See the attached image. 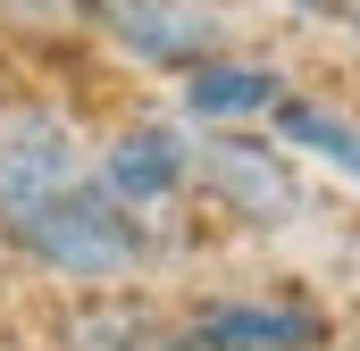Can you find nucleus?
I'll use <instances>...</instances> for the list:
<instances>
[{"label":"nucleus","mask_w":360,"mask_h":351,"mask_svg":"<svg viewBox=\"0 0 360 351\" xmlns=\"http://www.w3.org/2000/svg\"><path fill=\"white\" fill-rule=\"evenodd\" d=\"M168 318L184 351H335L344 335L335 293L276 267H193L168 284Z\"/></svg>","instance_id":"f257e3e1"},{"label":"nucleus","mask_w":360,"mask_h":351,"mask_svg":"<svg viewBox=\"0 0 360 351\" xmlns=\"http://www.w3.org/2000/svg\"><path fill=\"white\" fill-rule=\"evenodd\" d=\"M310 168L276 143L269 126H235V134H201L193 151V218L210 226L218 251H269L285 234L310 226Z\"/></svg>","instance_id":"f03ea898"},{"label":"nucleus","mask_w":360,"mask_h":351,"mask_svg":"<svg viewBox=\"0 0 360 351\" xmlns=\"http://www.w3.org/2000/svg\"><path fill=\"white\" fill-rule=\"evenodd\" d=\"M92 184V126L51 84H0V243Z\"/></svg>","instance_id":"7ed1b4c3"},{"label":"nucleus","mask_w":360,"mask_h":351,"mask_svg":"<svg viewBox=\"0 0 360 351\" xmlns=\"http://www.w3.org/2000/svg\"><path fill=\"white\" fill-rule=\"evenodd\" d=\"M193 151H201V134L176 109H126L92 134V184L117 209L168 226V218L193 209Z\"/></svg>","instance_id":"20e7f679"},{"label":"nucleus","mask_w":360,"mask_h":351,"mask_svg":"<svg viewBox=\"0 0 360 351\" xmlns=\"http://www.w3.org/2000/svg\"><path fill=\"white\" fill-rule=\"evenodd\" d=\"M84 34L134 76H160L176 84L184 67L218 59L235 42V17L218 0H92L84 8Z\"/></svg>","instance_id":"39448f33"},{"label":"nucleus","mask_w":360,"mask_h":351,"mask_svg":"<svg viewBox=\"0 0 360 351\" xmlns=\"http://www.w3.org/2000/svg\"><path fill=\"white\" fill-rule=\"evenodd\" d=\"M42 351H184L168 318V284L59 293L42 301Z\"/></svg>","instance_id":"423d86ee"},{"label":"nucleus","mask_w":360,"mask_h":351,"mask_svg":"<svg viewBox=\"0 0 360 351\" xmlns=\"http://www.w3.org/2000/svg\"><path fill=\"white\" fill-rule=\"evenodd\" d=\"M285 92H293V76L276 67L269 51L226 42L218 59H201V67H184V76H176L168 109H176L193 134H235V126H269Z\"/></svg>","instance_id":"0eeeda50"},{"label":"nucleus","mask_w":360,"mask_h":351,"mask_svg":"<svg viewBox=\"0 0 360 351\" xmlns=\"http://www.w3.org/2000/svg\"><path fill=\"white\" fill-rule=\"evenodd\" d=\"M269 134L302 159V168H327L335 184L360 192V109H344L335 92H302V84H293L285 100H276Z\"/></svg>","instance_id":"6e6552de"},{"label":"nucleus","mask_w":360,"mask_h":351,"mask_svg":"<svg viewBox=\"0 0 360 351\" xmlns=\"http://www.w3.org/2000/svg\"><path fill=\"white\" fill-rule=\"evenodd\" d=\"M84 8L92 0H0V17L17 34H84Z\"/></svg>","instance_id":"1a4fd4ad"},{"label":"nucleus","mask_w":360,"mask_h":351,"mask_svg":"<svg viewBox=\"0 0 360 351\" xmlns=\"http://www.w3.org/2000/svg\"><path fill=\"white\" fill-rule=\"evenodd\" d=\"M276 8H285L293 25H352L360 0H276Z\"/></svg>","instance_id":"9d476101"},{"label":"nucleus","mask_w":360,"mask_h":351,"mask_svg":"<svg viewBox=\"0 0 360 351\" xmlns=\"http://www.w3.org/2000/svg\"><path fill=\"white\" fill-rule=\"evenodd\" d=\"M335 351H360V318H344V335H335Z\"/></svg>","instance_id":"9b49d317"},{"label":"nucleus","mask_w":360,"mask_h":351,"mask_svg":"<svg viewBox=\"0 0 360 351\" xmlns=\"http://www.w3.org/2000/svg\"><path fill=\"white\" fill-rule=\"evenodd\" d=\"M344 34H352V42H360V8H352V25H344Z\"/></svg>","instance_id":"f8f14e48"}]
</instances>
